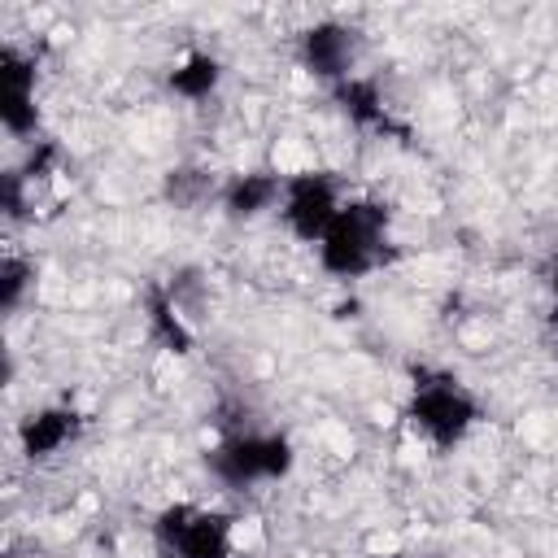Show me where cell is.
I'll use <instances>...</instances> for the list:
<instances>
[{
	"mask_svg": "<svg viewBox=\"0 0 558 558\" xmlns=\"http://www.w3.org/2000/svg\"><path fill=\"white\" fill-rule=\"evenodd\" d=\"M401 418H405L410 436L423 440L432 453H453L484 423V401L475 397V388L458 371L414 366L405 401H401Z\"/></svg>",
	"mask_w": 558,
	"mask_h": 558,
	"instance_id": "1",
	"label": "cell"
},
{
	"mask_svg": "<svg viewBox=\"0 0 558 558\" xmlns=\"http://www.w3.org/2000/svg\"><path fill=\"white\" fill-rule=\"evenodd\" d=\"M314 262L336 283H362L384 270L392 262V205L384 196H349L314 244Z\"/></svg>",
	"mask_w": 558,
	"mask_h": 558,
	"instance_id": "2",
	"label": "cell"
},
{
	"mask_svg": "<svg viewBox=\"0 0 558 558\" xmlns=\"http://www.w3.org/2000/svg\"><path fill=\"white\" fill-rule=\"evenodd\" d=\"M296 445L283 427H235L205 449V475L227 493H257L292 480Z\"/></svg>",
	"mask_w": 558,
	"mask_h": 558,
	"instance_id": "3",
	"label": "cell"
},
{
	"mask_svg": "<svg viewBox=\"0 0 558 558\" xmlns=\"http://www.w3.org/2000/svg\"><path fill=\"white\" fill-rule=\"evenodd\" d=\"M153 545L166 558H244L235 514L201 501H170L153 514Z\"/></svg>",
	"mask_w": 558,
	"mask_h": 558,
	"instance_id": "4",
	"label": "cell"
},
{
	"mask_svg": "<svg viewBox=\"0 0 558 558\" xmlns=\"http://www.w3.org/2000/svg\"><path fill=\"white\" fill-rule=\"evenodd\" d=\"M344 201H349V192L331 166H301V170L283 174V196H279L275 218L296 244L314 248L327 235V227L336 222V214L344 209Z\"/></svg>",
	"mask_w": 558,
	"mask_h": 558,
	"instance_id": "5",
	"label": "cell"
},
{
	"mask_svg": "<svg viewBox=\"0 0 558 558\" xmlns=\"http://www.w3.org/2000/svg\"><path fill=\"white\" fill-rule=\"evenodd\" d=\"M292 52H296V65H301L314 83H323V87L331 92L336 83H344V78H353V74L362 70L366 39H362V31H357L353 22L318 17V22H310V26L296 31Z\"/></svg>",
	"mask_w": 558,
	"mask_h": 558,
	"instance_id": "6",
	"label": "cell"
},
{
	"mask_svg": "<svg viewBox=\"0 0 558 558\" xmlns=\"http://www.w3.org/2000/svg\"><path fill=\"white\" fill-rule=\"evenodd\" d=\"M0 126L9 140H35L39 113V57L22 44H0Z\"/></svg>",
	"mask_w": 558,
	"mask_h": 558,
	"instance_id": "7",
	"label": "cell"
},
{
	"mask_svg": "<svg viewBox=\"0 0 558 558\" xmlns=\"http://www.w3.org/2000/svg\"><path fill=\"white\" fill-rule=\"evenodd\" d=\"M87 432V414L70 401H44L35 410H26L13 427V445L31 466H44L52 458H61L70 445H78V436Z\"/></svg>",
	"mask_w": 558,
	"mask_h": 558,
	"instance_id": "8",
	"label": "cell"
},
{
	"mask_svg": "<svg viewBox=\"0 0 558 558\" xmlns=\"http://www.w3.org/2000/svg\"><path fill=\"white\" fill-rule=\"evenodd\" d=\"M331 105L344 113V122L349 126H357V131H366V135H384V140H405L410 135V126L392 113V105H388V96H384V83L375 78V74H353V78H344V83H336L331 92Z\"/></svg>",
	"mask_w": 558,
	"mask_h": 558,
	"instance_id": "9",
	"label": "cell"
},
{
	"mask_svg": "<svg viewBox=\"0 0 558 558\" xmlns=\"http://www.w3.org/2000/svg\"><path fill=\"white\" fill-rule=\"evenodd\" d=\"M283 174L288 170H275V166H253V170L227 174L214 192L222 218L227 222H257V218L275 214L279 196H283Z\"/></svg>",
	"mask_w": 558,
	"mask_h": 558,
	"instance_id": "10",
	"label": "cell"
},
{
	"mask_svg": "<svg viewBox=\"0 0 558 558\" xmlns=\"http://www.w3.org/2000/svg\"><path fill=\"white\" fill-rule=\"evenodd\" d=\"M222 78H227V65H222L218 52H209V48H183L170 61V70L161 74V87H166V96H174L183 105H205V100L218 96Z\"/></svg>",
	"mask_w": 558,
	"mask_h": 558,
	"instance_id": "11",
	"label": "cell"
},
{
	"mask_svg": "<svg viewBox=\"0 0 558 558\" xmlns=\"http://www.w3.org/2000/svg\"><path fill=\"white\" fill-rule=\"evenodd\" d=\"M144 323H148V336L166 349V353H192L196 344V331L187 327L183 318V305H179V292L174 283H148L144 288Z\"/></svg>",
	"mask_w": 558,
	"mask_h": 558,
	"instance_id": "12",
	"label": "cell"
},
{
	"mask_svg": "<svg viewBox=\"0 0 558 558\" xmlns=\"http://www.w3.org/2000/svg\"><path fill=\"white\" fill-rule=\"evenodd\" d=\"M31 292H35V262L22 257V253H4V262H0V310L17 314Z\"/></svg>",
	"mask_w": 558,
	"mask_h": 558,
	"instance_id": "13",
	"label": "cell"
},
{
	"mask_svg": "<svg viewBox=\"0 0 558 558\" xmlns=\"http://www.w3.org/2000/svg\"><path fill=\"white\" fill-rule=\"evenodd\" d=\"M545 279H549V296H554V310H558V257L549 262V275Z\"/></svg>",
	"mask_w": 558,
	"mask_h": 558,
	"instance_id": "14",
	"label": "cell"
},
{
	"mask_svg": "<svg viewBox=\"0 0 558 558\" xmlns=\"http://www.w3.org/2000/svg\"><path fill=\"white\" fill-rule=\"evenodd\" d=\"M384 558H418V554H410V549H392V554H384Z\"/></svg>",
	"mask_w": 558,
	"mask_h": 558,
	"instance_id": "15",
	"label": "cell"
}]
</instances>
